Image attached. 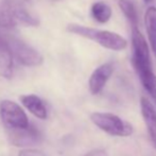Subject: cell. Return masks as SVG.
<instances>
[{
	"instance_id": "obj_16",
	"label": "cell",
	"mask_w": 156,
	"mask_h": 156,
	"mask_svg": "<svg viewBox=\"0 0 156 156\" xmlns=\"http://www.w3.org/2000/svg\"><path fill=\"white\" fill-rule=\"evenodd\" d=\"M18 156H47L44 152L38 150H32V149H29V150H23L19 152Z\"/></svg>"
},
{
	"instance_id": "obj_17",
	"label": "cell",
	"mask_w": 156,
	"mask_h": 156,
	"mask_svg": "<svg viewBox=\"0 0 156 156\" xmlns=\"http://www.w3.org/2000/svg\"><path fill=\"white\" fill-rule=\"evenodd\" d=\"M83 156H109L107 154V152L103 149H96V150H93L90 152L86 153L85 155Z\"/></svg>"
},
{
	"instance_id": "obj_4",
	"label": "cell",
	"mask_w": 156,
	"mask_h": 156,
	"mask_svg": "<svg viewBox=\"0 0 156 156\" xmlns=\"http://www.w3.org/2000/svg\"><path fill=\"white\" fill-rule=\"evenodd\" d=\"M132 65L138 76L144 72L152 71L149 44L138 28H132Z\"/></svg>"
},
{
	"instance_id": "obj_12",
	"label": "cell",
	"mask_w": 156,
	"mask_h": 156,
	"mask_svg": "<svg viewBox=\"0 0 156 156\" xmlns=\"http://www.w3.org/2000/svg\"><path fill=\"white\" fill-rule=\"evenodd\" d=\"M144 25L151 49L156 55V8L149 6L144 13Z\"/></svg>"
},
{
	"instance_id": "obj_11",
	"label": "cell",
	"mask_w": 156,
	"mask_h": 156,
	"mask_svg": "<svg viewBox=\"0 0 156 156\" xmlns=\"http://www.w3.org/2000/svg\"><path fill=\"white\" fill-rule=\"evenodd\" d=\"M20 101L23 106L30 113H32L35 117L39 118V119H46L47 118L48 113L45 103L36 94H25V96H21Z\"/></svg>"
},
{
	"instance_id": "obj_7",
	"label": "cell",
	"mask_w": 156,
	"mask_h": 156,
	"mask_svg": "<svg viewBox=\"0 0 156 156\" xmlns=\"http://www.w3.org/2000/svg\"><path fill=\"white\" fill-rule=\"evenodd\" d=\"M9 140L16 147H30L38 144L43 139L41 133L35 125L29 124L21 129H8Z\"/></svg>"
},
{
	"instance_id": "obj_14",
	"label": "cell",
	"mask_w": 156,
	"mask_h": 156,
	"mask_svg": "<svg viewBox=\"0 0 156 156\" xmlns=\"http://www.w3.org/2000/svg\"><path fill=\"white\" fill-rule=\"evenodd\" d=\"M118 5L124 14V16L126 17L132 28H138V14L133 2L129 0H119Z\"/></svg>"
},
{
	"instance_id": "obj_9",
	"label": "cell",
	"mask_w": 156,
	"mask_h": 156,
	"mask_svg": "<svg viewBox=\"0 0 156 156\" xmlns=\"http://www.w3.org/2000/svg\"><path fill=\"white\" fill-rule=\"evenodd\" d=\"M140 108H141V115L147 125L149 135L156 147V111L150 100L144 97H142L140 100Z\"/></svg>"
},
{
	"instance_id": "obj_6",
	"label": "cell",
	"mask_w": 156,
	"mask_h": 156,
	"mask_svg": "<svg viewBox=\"0 0 156 156\" xmlns=\"http://www.w3.org/2000/svg\"><path fill=\"white\" fill-rule=\"evenodd\" d=\"M0 118L6 129H21L30 124L23 109L17 103L10 100H2L0 102Z\"/></svg>"
},
{
	"instance_id": "obj_3",
	"label": "cell",
	"mask_w": 156,
	"mask_h": 156,
	"mask_svg": "<svg viewBox=\"0 0 156 156\" xmlns=\"http://www.w3.org/2000/svg\"><path fill=\"white\" fill-rule=\"evenodd\" d=\"M90 120L97 127L111 136L127 137L131 136L134 132L133 126L129 122L112 113L96 112L90 115Z\"/></svg>"
},
{
	"instance_id": "obj_8",
	"label": "cell",
	"mask_w": 156,
	"mask_h": 156,
	"mask_svg": "<svg viewBox=\"0 0 156 156\" xmlns=\"http://www.w3.org/2000/svg\"><path fill=\"white\" fill-rule=\"evenodd\" d=\"M114 65L112 63H105L100 65L94 70L88 81L89 90L93 94H98L102 91L107 81L112 76L114 72Z\"/></svg>"
},
{
	"instance_id": "obj_10",
	"label": "cell",
	"mask_w": 156,
	"mask_h": 156,
	"mask_svg": "<svg viewBox=\"0 0 156 156\" xmlns=\"http://www.w3.org/2000/svg\"><path fill=\"white\" fill-rule=\"evenodd\" d=\"M13 61L14 55L5 39L0 37V76L11 79L13 76Z\"/></svg>"
},
{
	"instance_id": "obj_2",
	"label": "cell",
	"mask_w": 156,
	"mask_h": 156,
	"mask_svg": "<svg viewBox=\"0 0 156 156\" xmlns=\"http://www.w3.org/2000/svg\"><path fill=\"white\" fill-rule=\"evenodd\" d=\"M18 25L36 27L39 21L21 4L13 0H5L0 5V27L14 28Z\"/></svg>"
},
{
	"instance_id": "obj_15",
	"label": "cell",
	"mask_w": 156,
	"mask_h": 156,
	"mask_svg": "<svg viewBox=\"0 0 156 156\" xmlns=\"http://www.w3.org/2000/svg\"><path fill=\"white\" fill-rule=\"evenodd\" d=\"M139 79L142 86L148 91V94L152 97L156 104V76L153 73V70L139 74Z\"/></svg>"
},
{
	"instance_id": "obj_1",
	"label": "cell",
	"mask_w": 156,
	"mask_h": 156,
	"mask_svg": "<svg viewBox=\"0 0 156 156\" xmlns=\"http://www.w3.org/2000/svg\"><path fill=\"white\" fill-rule=\"evenodd\" d=\"M67 31L80 35L85 38L91 39L104 47L105 49L113 50V51H121L127 47L126 39L116 32L94 29V28H88L78 23H69L67 26Z\"/></svg>"
},
{
	"instance_id": "obj_13",
	"label": "cell",
	"mask_w": 156,
	"mask_h": 156,
	"mask_svg": "<svg viewBox=\"0 0 156 156\" xmlns=\"http://www.w3.org/2000/svg\"><path fill=\"white\" fill-rule=\"evenodd\" d=\"M112 14H113V11L111 6L105 2L98 1L91 5V15L94 20L100 23H106L111 19Z\"/></svg>"
},
{
	"instance_id": "obj_18",
	"label": "cell",
	"mask_w": 156,
	"mask_h": 156,
	"mask_svg": "<svg viewBox=\"0 0 156 156\" xmlns=\"http://www.w3.org/2000/svg\"><path fill=\"white\" fill-rule=\"evenodd\" d=\"M144 2H146V3H148V2H150V1H151V0H144Z\"/></svg>"
},
{
	"instance_id": "obj_5",
	"label": "cell",
	"mask_w": 156,
	"mask_h": 156,
	"mask_svg": "<svg viewBox=\"0 0 156 156\" xmlns=\"http://www.w3.org/2000/svg\"><path fill=\"white\" fill-rule=\"evenodd\" d=\"M4 39L10 47L14 58L20 64L28 67H35L43 64V55L21 39L14 36H6L4 37Z\"/></svg>"
}]
</instances>
